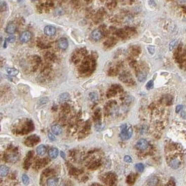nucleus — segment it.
Here are the masks:
<instances>
[{"label":"nucleus","instance_id":"f257e3e1","mask_svg":"<svg viewBox=\"0 0 186 186\" xmlns=\"http://www.w3.org/2000/svg\"><path fill=\"white\" fill-rule=\"evenodd\" d=\"M120 137L123 140L130 139L133 134V129L130 125L124 124L120 127Z\"/></svg>","mask_w":186,"mask_h":186},{"label":"nucleus","instance_id":"f03ea898","mask_svg":"<svg viewBox=\"0 0 186 186\" xmlns=\"http://www.w3.org/2000/svg\"><path fill=\"white\" fill-rule=\"evenodd\" d=\"M169 166L172 169H178L180 166V160L179 159V157H175L172 158L169 161Z\"/></svg>","mask_w":186,"mask_h":186},{"label":"nucleus","instance_id":"7ed1b4c3","mask_svg":"<svg viewBox=\"0 0 186 186\" xmlns=\"http://www.w3.org/2000/svg\"><path fill=\"white\" fill-rule=\"evenodd\" d=\"M44 34L48 36H52L53 35L55 34L56 33V29L55 27L52 26V25H48V26L45 27L44 29Z\"/></svg>","mask_w":186,"mask_h":186},{"label":"nucleus","instance_id":"20e7f679","mask_svg":"<svg viewBox=\"0 0 186 186\" xmlns=\"http://www.w3.org/2000/svg\"><path fill=\"white\" fill-rule=\"evenodd\" d=\"M39 141V138L36 135H32L27 139L25 143L26 145H29V146H32V145H34L36 143H37Z\"/></svg>","mask_w":186,"mask_h":186},{"label":"nucleus","instance_id":"39448f33","mask_svg":"<svg viewBox=\"0 0 186 186\" xmlns=\"http://www.w3.org/2000/svg\"><path fill=\"white\" fill-rule=\"evenodd\" d=\"M32 37V34L29 31H25L20 36V40L23 43H27L29 41Z\"/></svg>","mask_w":186,"mask_h":186},{"label":"nucleus","instance_id":"423d86ee","mask_svg":"<svg viewBox=\"0 0 186 186\" xmlns=\"http://www.w3.org/2000/svg\"><path fill=\"white\" fill-rule=\"evenodd\" d=\"M137 148H139V150H145L146 148H148V141H146L144 139H139L137 143Z\"/></svg>","mask_w":186,"mask_h":186},{"label":"nucleus","instance_id":"0eeeda50","mask_svg":"<svg viewBox=\"0 0 186 186\" xmlns=\"http://www.w3.org/2000/svg\"><path fill=\"white\" fill-rule=\"evenodd\" d=\"M58 46L62 50H66L68 47V41L67 39L61 38L58 41Z\"/></svg>","mask_w":186,"mask_h":186},{"label":"nucleus","instance_id":"6e6552de","mask_svg":"<svg viewBox=\"0 0 186 186\" xmlns=\"http://www.w3.org/2000/svg\"><path fill=\"white\" fill-rule=\"evenodd\" d=\"M91 36L93 40L95 41H99L102 37V33L99 29H95L92 32Z\"/></svg>","mask_w":186,"mask_h":186},{"label":"nucleus","instance_id":"1a4fd4ad","mask_svg":"<svg viewBox=\"0 0 186 186\" xmlns=\"http://www.w3.org/2000/svg\"><path fill=\"white\" fill-rule=\"evenodd\" d=\"M15 30H16V25L14 23H9L8 25L6 26V32L8 34H12L15 32Z\"/></svg>","mask_w":186,"mask_h":186},{"label":"nucleus","instance_id":"9d476101","mask_svg":"<svg viewBox=\"0 0 186 186\" xmlns=\"http://www.w3.org/2000/svg\"><path fill=\"white\" fill-rule=\"evenodd\" d=\"M59 151L58 149L56 148H50V150L48 151V155L50 158L52 159H55L56 157H58V155Z\"/></svg>","mask_w":186,"mask_h":186},{"label":"nucleus","instance_id":"9b49d317","mask_svg":"<svg viewBox=\"0 0 186 186\" xmlns=\"http://www.w3.org/2000/svg\"><path fill=\"white\" fill-rule=\"evenodd\" d=\"M52 132L55 135H59L62 133V127L61 126L58 124H55L51 127Z\"/></svg>","mask_w":186,"mask_h":186},{"label":"nucleus","instance_id":"f8f14e48","mask_svg":"<svg viewBox=\"0 0 186 186\" xmlns=\"http://www.w3.org/2000/svg\"><path fill=\"white\" fill-rule=\"evenodd\" d=\"M9 167L6 165H1L0 166V176L4 177L6 176V175L9 173Z\"/></svg>","mask_w":186,"mask_h":186},{"label":"nucleus","instance_id":"ddd939ff","mask_svg":"<svg viewBox=\"0 0 186 186\" xmlns=\"http://www.w3.org/2000/svg\"><path fill=\"white\" fill-rule=\"evenodd\" d=\"M46 147L44 145H39L37 148H36V153L40 156L44 155L45 153H46Z\"/></svg>","mask_w":186,"mask_h":186},{"label":"nucleus","instance_id":"4468645a","mask_svg":"<svg viewBox=\"0 0 186 186\" xmlns=\"http://www.w3.org/2000/svg\"><path fill=\"white\" fill-rule=\"evenodd\" d=\"M58 183V178L55 177L50 178L47 180V185L48 186H56Z\"/></svg>","mask_w":186,"mask_h":186},{"label":"nucleus","instance_id":"2eb2a0df","mask_svg":"<svg viewBox=\"0 0 186 186\" xmlns=\"http://www.w3.org/2000/svg\"><path fill=\"white\" fill-rule=\"evenodd\" d=\"M146 76H147L146 73L143 72V71H139L137 73V79L139 80V81L140 82L145 81Z\"/></svg>","mask_w":186,"mask_h":186},{"label":"nucleus","instance_id":"dca6fc26","mask_svg":"<svg viewBox=\"0 0 186 186\" xmlns=\"http://www.w3.org/2000/svg\"><path fill=\"white\" fill-rule=\"evenodd\" d=\"M6 71H7V72L9 75H11V76H16L18 73V71L15 69H13V68H9L6 69Z\"/></svg>","mask_w":186,"mask_h":186},{"label":"nucleus","instance_id":"f3484780","mask_svg":"<svg viewBox=\"0 0 186 186\" xmlns=\"http://www.w3.org/2000/svg\"><path fill=\"white\" fill-rule=\"evenodd\" d=\"M157 183V178L155 177H152L151 179L148 180V184L151 186L155 185Z\"/></svg>","mask_w":186,"mask_h":186},{"label":"nucleus","instance_id":"a211bd4d","mask_svg":"<svg viewBox=\"0 0 186 186\" xmlns=\"http://www.w3.org/2000/svg\"><path fill=\"white\" fill-rule=\"evenodd\" d=\"M135 168L137 169V171H139V172H142L144 169V165L141 163H138L135 165Z\"/></svg>","mask_w":186,"mask_h":186},{"label":"nucleus","instance_id":"6ab92c4d","mask_svg":"<svg viewBox=\"0 0 186 186\" xmlns=\"http://www.w3.org/2000/svg\"><path fill=\"white\" fill-rule=\"evenodd\" d=\"M22 180L25 185H28L29 183V178L27 174H23L22 176Z\"/></svg>","mask_w":186,"mask_h":186},{"label":"nucleus","instance_id":"aec40b11","mask_svg":"<svg viewBox=\"0 0 186 186\" xmlns=\"http://www.w3.org/2000/svg\"><path fill=\"white\" fill-rule=\"evenodd\" d=\"M69 94H67V93H63V94H62L61 95H60V99L61 101H66V100L69 99Z\"/></svg>","mask_w":186,"mask_h":186},{"label":"nucleus","instance_id":"412c9836","mask_svg":"<svg viewBox=\"0 0 186 186\" xmlns=\"http://www.w3.org/2000/svg\"><path fill=\"white\" fill-rule=\"evenodd\" d=\"M153 86H154L153 81H149L147 83V84H146V88H147L148 90H151V89H153Z\"/></svg>","mask_w":186,"mask_h":186},{"label":"nucleus","instance_id":"4be33fe9","mask_svg":"<svg viewBox=\"0 0 186 186\" xmlns=\"http://www.w3.org/2000/svg\"><path fill=\"white\" fill-rule=\"evenodd\" d=\"M89 96H90V99L92 101H95L97 99V94L95 92H91Z\"/></svg>","mask_w":186,"mask_h":186},{"label":"nucleus","instance_id":"5701e85b","mask_svg":"<svg viewBox=\"0 0 186 186\" xmlns=\"http://www.w3.org/2000/svg\"><path fill=\"white\" fill-rule=\"evenodd\" d=\"M131 180L129 182V183H130V184H132V183H133L134 182V180H135V178H134V175H130V176H128V178H127V181L128 180Z\"/></svg>","mask_w":186,"mask_h":186},{"label":"nucleus","instance_id":"b1692460","mask_svg":"<svg viewBox=\"0 0 186 186\" xmlns=\"http://www.w3.org/2000/svg\"><path fill=\"white\" fill-rule=\"evenodd\" d=\"M176 42H177V41H176V40H174V41H173L172 42L170 43V44H169V50H172L174 49V48L175 45L176 44Z\"/></svg>","mask_w":186,"mask_h":186},{"label":"nucleus","instance_id":"393cba45","mask_svg":"<svg viewBox=\"0 0 186 186\" xmlns=\"http://www.w3.org/2000/svg\"><path fill=\"white\" fill-rule=\"evenodd\" d=\"M15 38L14 36H13V35H11V36H9L8 39H7V41H9V43H13L15 41Z\"/></svg>","mask_w":186,"mask_h":186},{"label":"nucleus","instance_id":"a878e982","mask_svg":"<svg viewBox=\"0 0 186 186\" xmlns=\"http://www.w3.org/2000/svg\"><path fill=\"white\" fill-rule=\"evenodd\" d=\"M124 160H125L126 162L128 163H130L132 162V160L131 157H130V156H128V155L125 156V157H124Z\"/></svg>","mask_w":186,"mask_h":186},{"label":"nucleus","instance_id":"bb28decb","mask_svg":"<svg viewBox=\"0 0 186 186\" xmlns=\"http://www.w3.org/2000/svg\"><path fill=\"white\" fill-rule=\"evenodd\" d=\"M148 52H150V54H154L155 52V47H153V46H148Z\"/></svg>","mask_w":186,"mask_h":186},{"label":"nucleus","instance_id":"cd10ccee","mask_svg":"<svg viewBox=\"0 0 186 186\" xmlns=\"http://www.w3.org/2000/svg\"><path fill=\"white\" fill-rule=\"evenodd\" d=\"M183 105H178L177 106H176V112L177 114H178L180 110L183 109Z\"/></svg>","mask_w":186,"mask_h":186},{"label":"nucleus","instance_id":"c85d7f7f","mask_svg":"<svg viewBox=\"0 0 186 186\" xmlns=\"http://www.w3.org/2000/svg\"><path fill=\"white\" fill-rule=\"evenodd\" d=\"M48 138L50 139V140H51V141H55V136H54V135H53L52 133H50V132H49V133H48Z\"/></svg>","mask_w":186,"mask_h":186},{"label":"nucleus","instance_id":"c756f323","mask_svg":"<svg viewBox=\"0 0 186 186\" xmlns=\"http://www.w3.org/2000/svg\"><path fill=\"white\" fill-rule=\"evenodd\" d=\"M60 155H61V157L63 158V159H64L65 158V155H64V153L63 151H61V153H60Z\"/></svg>","mask_w":186,"mask_h":186},{"label":"nucleus","instance_id":"7c9ffc66","mask_svg":"<svg viewBox=\"0 0 186 186\" xmlns=\"http://www.w3.org/2000/svg\"><path fill=\"white\" fill-rule=\"evenodd\" d=\"M180 2H181V3H185V2H186V0H178Z\"/></svg>","mask_w":186,"mask_h":186},{"label":"nucleus","instance_id":"2f4dec72","mask_svg":"<svg viewBox=\"0 0 186 186\" xmlns=\"http://www.w3.org/2000/svg\"><path fill=\"white\" fill-rule=\"evenodd\" d=\"M2 75H1V73H0V81L2 80Z\"/></svg>","mask_w":186,"mask_h":186},{"label":"nucleus","instance_id":"473e14b6","mask_svg":"<svg viewBox=\"0 0 186 186\" xmlns=\"http://www.w3.org/2000/svg\"><path fill=\"white\" fill-rule=\"evenodd\" d=\"M32 1H36V0H32Z\"/></svg>","mask_w":186,"mask_h":186}]
</instances>
